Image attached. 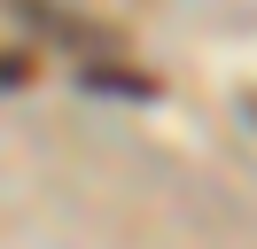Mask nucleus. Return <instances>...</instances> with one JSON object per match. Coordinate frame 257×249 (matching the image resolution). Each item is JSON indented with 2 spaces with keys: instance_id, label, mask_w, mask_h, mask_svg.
Here are the masks:
<instances>
[{
  "instance_id": "obj_1",
  "label": "nucleus",
  "mask_w": 257,
  "mask_h": 249,
  "mask_svg": "<svg viewBox=\"0 0 257 249\" xmlns=\"http://www.w3.org/2000/svg\"><path fill=\"white\" fill-rule=\"evenodd\" d=\"M86 86H101V93H141V101H148V93H156V78H133V70H101V62H94V70H86Z\"/></svg>"
},
{
  "instance_id": "obj_2",
  "label": "nucleus",
  "mask_w": 257,
  "mask_h": 249,
  "mask_svg": "<svg viewBox=\"0 0 257 249\" xmlns=\"http://www.w3.org/2000/svg\"><path fill=\"white\" fill-rule=\"evenodd\" d=\"M241 109H249V117H257V86H249V93H241Z\"/></svg>"
}]
</instances>
